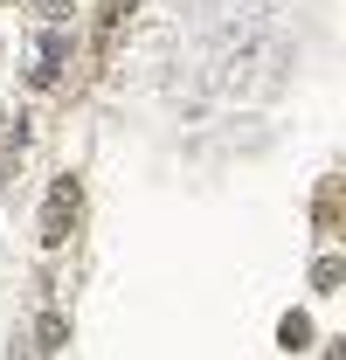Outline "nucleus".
Listing matches in <instances>:
<instances>
[{
    "mask_svg": "<svg viewBox=\"0 0 346 360\" xmlns=\"http://www.w3.org/2000/svg\"><path fill=\"white\" fill-rule=\"evenodd\" d=\"M277 340H284L291 354H298V347H312V319H305V312H291L284 326H277Z\"/></svg>",
    "mask_w": 346,
    "mask_h": 360,
    "instance_id": "2",
    "label": "nucleus"
},
{
    "mask_svg": "<svg viewBox=\"0 0 346 360\" xmlns=\"http://www.w3.org/2000/svg\"><path fill=\"white\" fill-rule=\"evenodd\" d=\"M77 201H84V194H77V180H70V174L49 187V201H42V243H49V250L70 236V222H77Z\"/></svg>",
    "mask_w": 346,
    "mask_h": 360,
    "instance_id": "1",
    "label": "nucleus"
},
{
    "mask_svg": "<svg viewBox=\"0 0 346 360\" xmlns=\"http://www.w3.org/2000/svg\"><path fill=\"white\" fill-rule=\"evenodd\" d=\"M35 333H42L35 347H63V319H56V312H42V326H35Z\"/></svg>",
    "mask_w": 346,
    "mask_h": 360,
    "instance_id": "4",
    "label": "nucleus"
},
{
    "mask_svg": "<svg viewBox=\"0 0 346 360\" xmlns=\"http://www.w3.org/2000/svg\"><path fill=\"white\" fill-rule=\"evenodd\" d=\"M56 63H63V35H49V42H42V63H35V84H49V77H56Z\"/></svg>",
    "mask_w": 346,
    "mask_h": 360,
    "instance_id": "3",
    "label": "nucleus"
},
{
    "mask_svg": "<svg viewBox=\"0 0 346 360\" xmlns=\"http://www.w3.org/2000/svg\"><path fill=\"white\" fill-rule=\"evenodd\" d=\"M35 14H42V21H63V14H70V0H35Z\"/></svg>",
    "mask_w": 346,
    "mask_h": 360,
    "instance_id": "5",
    "label": "nucleus"
}]
</instances>
